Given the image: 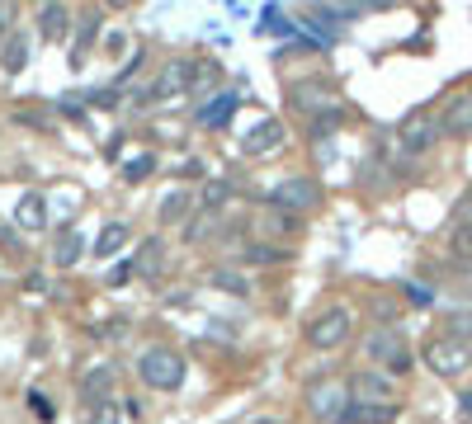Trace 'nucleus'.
Segmentation results:
<instances>
[{
  "mask_svg": "<svg viewBox=\"0 0 472 424\" xmlns=\"http://www.w3.org/2000/svg\"><path fill=\"white\" fill-rule=\"evenodd\" d=\"M184 358L175 354V349H166V345H156V349H142L137 354V377L147 382V387H156V392H175V387H184Z\"/></svg>",
  "mask_w": 472,
  "mask_h": 424,
  "instance_id": "nucleus-1",
  "label": "nucleus"
},
{
  "mask_svg": "<svg viewBox=\"0 0 472 424\" xmlns=\"http://www.w3.org/2000/svg\"><path fill=\"white\" fill-rule=\"evenodd\" d=\"M364 354H368V364H383V373H393V377L412 373V345H406V335L393 330V326H378L368 335Z\"/></svg>",
  "mask_w": 472,
  "mask_h": 424,
  "instance_id": "nucleus-2",
  "label": "nucleus"
},
{
  "mask_svg": "<svg viewBox=\"0 0 472 424\" xmlns=\"http://www.w3.org/2000/svg\"><path fill=\"white\" fill-rule=\"evenodd\" d=\"M425 364H430L435 377L454 382V377H463L472 368V345L458 339V335H440V339H430V345H425Z\"/></svg>",
  "mask_w": 472,
  "mask_h": 424,
  "instance_id": "nucleus-3",
  "label": "nucleus"
},
{
  "mask_svg": "<svg viewBox=\"0 0 472 424\" xmlns=\"http://www.w3.org/2000/svg\"><path fill=\"white\" fill-rule=\"evenodd\" d=\"M350 410V387L336 377H317L307 387V415L321 419V424H340V415Z\"/></svg>",
  "mask_w": 472,
  "mask_h": 424,
  "instance_id": "nucleus-4",
  "label": "nucleus"
},
{
  "mask_svg": "<svg viewBox=\"0 0 472 424\" xmlns=\"http://www.w3.org/2000/svg\"><path fill=\"white\" fill-rule=\"evenodd\" d=\"M355 330V316L345 307H326L321 316H312V326H307V345L312 349H340L345 339Z\"/></svg>",
  "mask_w": 472,
  "mask_h": 424,
  "instance_id": "nucleus-5",
  "label": "nucleus"
},
{
  "mask_svg": "<svg viewBox=\"0 0 472 424\" xmlns=\"http://www.w3.org/2000/svg\"><path fill=\"white\" fill-rule=\"evenodd\" d=\"M444 133H440V114H430V109H416V114H406L402 127H397V142H402V152L406 156H421L430 152Z\"/></svg>",
  "mask_w": 472,
  "mask_h": 424,
  "instance_id": "nucleus-6",
  "label": "nucleus"
},
{
  "mask_svg": "<svg viewBox=\"0 0 472 424\" xmlns=\"http://www.w3.org/2000/svg\"><path fill=\"white\" fill-rule=\"evenodd\" d=\"M184 90H190V61H166V67H161V76H156L152 85H142L133 99H137V104H166V99H175V95H184Z\"/></svg>",
  "mask_w": 472,
  "mask_h": 424,
  "instance_id": "nucleus-7",
  "label": "nucleus"
},
{
  "mask_svg": "<svg viewBox=\"0 0 472 424\" xmlns=\"http://www.w3.org/2000/svg\"><path fill=\"white\" fill-rule=\"evenodd\" d=\"M270 203L279 212H312L321 203V189L307 180V175H293V180H283V184L270 189Z\"/></svg>",
  "mask_w": 472,
  "mask_h": 424,
  "instance_id": "nucleus-8",
  "label": "nucleus"
},
{
  "mask_svg": "<svg viewBox=\"0 0 472 424\" xmlns=\"http://www.w3.org/2000/svg\"><path fill=\"white\" fill-rule=\"evenodd\" d=\"M289 99L298 104L302 114H331V109H340L336 85H326V80H293L289 85Z\"/></svg>",
  "mask_w": 472,
  "mask_h": 424,
  "instance_id": "nucleus-9",
  "label": "nucleus"
},
{
  "mask_svg": "<svg viewBox=\"0 0 472 424\" xmlns=\"http://www.w3.org/2000/svg\"><path fill=\"white\" fill-rule=\"evenodd\" d=\"M345 387H350V401L355 406H393V382H387V373H355L350 382H345Z\"/></svg>",
  "mask_w": 472,
  "mask_h": 424,
  "instance_id": "nucleus-10",
  "label": "nucleus"
},
{
  "mask_svg": "<svg viewBox=\"0 0 472 424\" xmlns=\"http://www.w3.org/2000/svg\"><path fill=\"white\" fill-rule=\"evenodd\" d=\"M279 146H283V123L279 118H260V123L245 127V137H241L245 156H270V152H279Z\"/></svg>",
  "mask_w": 472,
  "mask_h": 424,
  "instance_id": "nucleus-11",
  "label": "nucleus"
},
{
  "mask_svg": "<svg viewBox=\"0 0 472 424\" xmlns=\"http://www.w3.org/2000/svg\"><path fill=\"white\" fill-rule=\"evenodd\" d=\"M440 133H444V137H467V133H472V95H454V99H444Z\"/></svg>",
  "mask_w": 472,
  "mask_h": 424,
  "instance_id": "nucleus-12",
  "label": "nucleus"
},
{
  "mask_svg": "<svg viewBox=\"0 0 472 424\" xmlns=\"http://www.w3.org/2000/svg\"><path fill=\"white\" fill-rule=\"evenodd\" d=\"M14 222H19V231H29V236H38V231L48 226V203H43V194H24L14 203Z\"/></svg>",
  "mask_w": 472,
  "mask_h": 424,
  "instance_id": "nucleus-13",
  "label": "nucleus"
},
{
  "mask_svg": "<svg viewBox=\"0 0 472 424\" xmlns=\"http://www.w3.org/2000/svg\"><path fill=\"white\" fill-rule=\"evenodd\" d=\"M109 392H114V368L109 364H95L86 377H80V401H86V406H99Z\"/></svg>",
  "mask_w": 472,
  "mask_h": 424,
  "instance_id": "nucleus-14",
  "label": "nucleus"
},
{
  "mask_svg": "<svg viewBox=\"0 0 472 424\" xmlns=\"http://www.w3.org/2000/svg\"><path fill=\"white\" fill-rule=\"evenodd\" d=\"M38 24H43V38L48 42H61L71 33V14H67V5H61V0H48L43 10H38Z\"/></svg>",
  "mask_w": 472,
  "mask_h": 424,
  "instance_id": "nucleus-15",
  "label": "nucleus"
},
{
  "mask_svg": "<svg viewBox=\"0 0 472 424\" xmlns=\"http://www.w3.org/2000/svg\"><path fill=\"white\" fill-rule=\"evenodd\" d=\"M161 264H166V241L147 236V241H142V250H137V260H133V269L142 273V279H156Z\"/></svg>",
  "mask_w": 472,
  "mask_h": 424,
  "instance_id": "nucleus-16",
  "label": "nucleus"
},
{
  "mask_svg": "<svg viewBox=\"0 0 472 424\" xmlns=\"http://www.w3.org/2000/svg\"><path fill=\"white\" fill-rule=\"evenodd\" d=\"M24 67H29V38H24V33H10V38H5V52H0V71H5V76H19Z\"/></svg>",
  "mask_w": 472,
  "mask_h": 424,
  "instance_id": "nucleus-17",
  "label": "nucleus"
},
{
  "mask_svg": "<svg viewBox=\"0 0 472 424\" xmlns=\"http://www.w3.org/2000/svg\"><path fill=\"white\" fill-rule=\"evenodd\" d=\"M397 419V401L393 406H355L350 401V410L340 415V424H393Z\"/></svg>",
  "mask_w": 472,
  "mask_h": 424,
  "instance_id": "nucleus-18",
  "label": "nucleus"
},
{
  "mask_svg": "<svg viewBox=\"0 0 472 424\" xmlns=\"http://www.w3.org/2000/svg\"><path fill=\"white\" fill-rule=\"evenodd\" d=\"M80 254H86V241H80V231H76V226H67V231H61V236H57L52 264H57V269H71V264L80 260Z\"/></svg>",
  "mask_w": 472,
  "mask_h": 424,
  "instance_id": "nucleus-19",
  "label": "nucleus"
},
{
  "mask_svg": "<svg viewBox=\"0 0 472 424\" xmlns=\"http://www.w3.org/2000/svg\"><path fill=\"white\" fill-rule=\"evenodd\" d=\"M128 241H133V231L123 222H109L105 231H99V241H95V254H99V260H114V254H123Z\"/></svg>",
  "mask_w": 472,
  "mask_h": 424,
  "instance_id": "nucleus-20",
  "label": "nucleus"
},
{
  "mask_svg": "<svg viewBox=\"0 0 472 424\" xmlns=\"http://www.w3.org/2000/svg\"><path fill=\"white\" fill-rule=\"evenodd\" d=\"M236 104H241L236 95H217L213 104H203V109H199V123L203 127H227L232 114H236Z\"/></svg>",
  "mask_w": 472,
  "mask_h": 424,
  "instance_id": "nucleus-21",
  "label": "nucleus"
},
{
  "mask_svg": "<svg viewBox=\"0 0 472 424\" xmlns=\"http://www.w3.org/2000/svg\"><path fill=\"white\" fill-rule=\"evenodd\" d=\"M190 212H194V198L190 194H166L161 198V226H175V222H190Z\"/></svg>",
  "mask_w": 472,
  "mask_h": 424,
  "instance_id": "nucleus-22",
  "label": "nucleus"
},
{
  "mask_svg": "<svg viewBox=\"0 0 472 424\" xmlns=\"http://www.w3.org/2000/svg\"><path fill=\"white\" fill-rule=\"evenodd\" d=\"M241 260L245 264H279V260H289V250L274 245V241H251V245L241 250Z\"/></svg>",
  "mask_w": 472,
  "mask_h": 424,
  "instance_id": "nucleus-23",
  "label": "nucleus"
},
{
  "mask_svg": "<svg viewBox=\"0 0 472 424\" xmlns=\"http://www.w3.org/2000/svg\"><path fill=\"white\" fill-rule=\"evenodd\" d=\"M217 76H222L217 61H208V57H194V61H190V90H208Z\"/></svg>",
  "mask_w": 472,
  "mask_h": 424,
  "instance_id": "nucleus-24",
  "label": "nucleus"
},
{
  "mask_svg": "<svg viewBox=\"0 0 472 424\" xmlns=\"http://www.w3.org/2000/svg\"><path fill=\"white\" fill-rule=\"evenodd\" d=\"M152 170H156V156L142 152V156H133V161H123V180H128V184H142Z\"/></svg>",
  "mask_w": 472,
  "mask_h": 424,
  "instance_id": "nucleus-25",
  "label": "nucleus"
},
{
  "mask_svg": "<svg viewBox=\"0 0 472 424\" xmlns=\"http://www.w3.org/2000/svg\"><path fill=\"white\" fill-rule=\"evenodd\" d=\"M208 283H213V288H222V292H236V297H241L245 288H251V283H245L241 273H232V269H213V279H208Z\"/></svg>",
  "mask_w": 472,
  "mask_h": 424,
  "instance_id": "nucleus-26",
  "label": "nucleus"
},
{
  "mask_svg": "<svg viewBox=\"0 0 472 424\" xmlns=\"http://www.w3.org/2000/svg\"><path fill=\"white\" fill-rule=\"evenodd\" d=\"M90 424H123V415H118V406L99 401V406H90Z\"/></svg>",
  "mask_w": 472,
  "mask_h": 424,
  "instance_id": "nucleus-27",
  "label": "nucleus"
},
{
  "mask_svg": "<svg viewBox=\"0 0 472 424\" xmlns=\"http://www.w3.org/2000/svg\"><path fill=\"white\" fill-rule=\"evenodd\" d=\"M227 194H232L227 184H208V194H203V212H217L222 203H227Z\"/></svg>",
  "mask_w": 472,
  "mask_h": 424,
  "instance_id": "nucleus-28",
  "label": "nucleus"
},
{
  "mask_svg": "<svg viewBox=\"0 0 472 424\" xmlns=\"http://www.w3.org/2000/svg\"><path fill=\"white\" fill-rule=\"evenodd\" d=\"M133 273H137V269H133L128 260H123V264H114V273H109V283H114V288H123V283H128V279H133Z\"/></svg>",
  "mask_w": 472,
  "mask_h": 424,
  "instance_id": "nucleus-29",
  "label": "nucleus"
},
{
  "mask_svg": "<svg viewBox=\"0 0 472 424\" xmlns=\"http://www.w3.org/2000/svg\"><path fill=\"white\" fill-rule=\"evenodd\" d=\"M29 401H33L38 419H52V406H48V396H43V392H29Z\"/></svg>",
  "mask_w": 472,
  "mask_h": 424,
  "instance_id": "nucleus-30",
  "label": "nucleus"
},
{
  "mask_svg": "<svg viewBox=\"0 0 472 424\" xmlns=\"http://www.w3.org/2000/svg\"><path fill=\"white\" fill-rule=\"evenodd\" d=\"M14 10H19L14 0H0V33H5V29L14 24Z\"/></svg>",
  "mask_w": 472,
  "mask_h": 424,
  "instance_id": "nucleus-31",
  "label": "nucleus"
},
{
  "mask_svg": "<svg viewBox=\"0 0 472 424\" xmlns=\"http://www.w3.org/2000/svg\"><path fill=\"white\" fill-rule=\"evenodd\" d=\"M90 104H95V109H114L118 95H114V90H95V95H90Z\"/></svg>",
  "mask_w": 472,
  "mask_h": 424,
  "instance_id": "nucleus-32",
  "label": "nucleus"
},
{
  "mask_svg": "<svg viewBox=\"0 0 472 424\" xmlns=\"http://www.w3.org/2000/svg\"><path fill=\"white\" fill-rule=\"evenodd\" d=\"M118 415H123V424H137V415H142V406H137V401L128 396V401H123V406H118Z\"/></svg>",
  "mask_w": 472,
  "mask_h": 424,
  "instance_id": "nucleus-33",
  "label": "nucleus"
},
{
  "mask_svg": "<svg viewBox=\"0 0 472 424\" xmlns=\"http://www.w3.org/2000/svg\"><path fill=\"white\" fill-rule=\"evenodd\" d=\"M175 175H184V180H199V175H203V165H199V161H184V165L175 170Z\"/></svg>",
  "mask_w": 472,
  "mask_h": 424,
  "instance_id": "nucleus-34",
  "label": "nucleus"
},
{
  "mask_svg": "<svg viewBox=\"0 0 472 424\" xmlns=\"http://www.w3.org/2000/svg\"><path fill=\"white\" fill-rule=\"evenodd\" d=\"M406 288H412V302H416V307H430V292H425V288H416V283H406Z\"/></svg>",
  "mask_w": 472,
  "mask_h": 424,
  "instance_id": "nucleus-35",
  "label": "nucleus"
},
{
  "mask_svg": "<svg viewBox=\"0 0 472 424\" xmlns=\"http://www.w3.org/2000/svg\"><path fill=\"white\" fill-rule=\"evenodd\" d=\"M364 5H368V10H393L397 0H364Z\"/></svg>",
  "mask_w": 472,
  "mask_h": 424,
  "instance_id": "nucleus-36",
  "label": "nucleus"
},
{
  "mask_svg": "<svg viewBox=\"0 0 472 424\" xmlns=\"http://www.w3.org/2000/svg\"><path fill=\"white\" fill-rule=\"evenodd\" d=\"M105 5H114V10H128V5H133V0H105Z\"/></svg>",
  "mask_w": 472,
  "mask_h": 424,
  "instance_id": "nucleus-37",
  "label": "nucleus"
},
{
  "mask_svg": "<svg viewBox=\"0 0 472 424\" xmlns=\"http://www.w3.org/2000/svg\"><path fill=\"white\" fill-rule=\"evenodd\" d=\"M463 415H467V419H472V392H467V396H463Z\"/></svg>",
  "mask_w": 472,
  "mask_h": 424,
  "instance_id": "nucleus-38",
  "label": "nucleus"
},
{
  "mask_svg": "<svg viewBox=\"0 0 472 424\" xmlns=\"http://www.w3.org/2000/svg\"><path fill=\"white\" fill-rule=\"evenodd\" d=\"M251 424H279V419H251Z\"/></svg>",
  "mask_w": 472,
  "mask_h": 424,
  "instance_id": "nucleus-39",
  "label": "nucleus"
}]
</instances>
